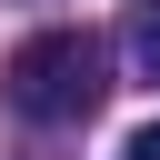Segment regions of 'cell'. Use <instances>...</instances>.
Returning <instances> with one entry per match:
<instances>
[{"label": "cell", "instance_id": "1", "mask_svg": "<svg viewBox=\"0 0 160 160\" xmlns=\"http://www.w3.org/2000/svg\"><path fill=\"white\" fill-rule=\"evenodd\" d=\"M100 40L90 30H30L20 50H10V70H0V100L20 110V120H40V130H70V120H90L100 110Z\"/></svg>", "mask_w": 160, "mask_h": 160}, {"label": "cell", "instance_id": "2", "mask_svg": "<svg viewBox=\"0 0 160 160\" xmlns=\"http://www.w3.org/2000/svg\"><path fill=\"white\" fill-rule=\"evenodd\" d=\"M120 60H130V80L160 90V0H130L120 10Z\"/></svg>", "mask_w": 160, "mask_h": 160}, {"label": "cell", "instance_id": "3", "mask_svg": "<svg viewBox=\"0 0 160 160\" xmlns=\"http://www.w3.org/2000/svg\"><path fill=\"white\" fill-rule=\"evenodd\" d=\"M120 160H160V120H150V130H130V140H120Z\"/></svg>", "mask_w": 160, "mask_h": 160}]
</instances>
